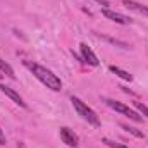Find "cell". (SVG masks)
<instances>
[{
  "mask_svg": "<svg viewBox=\"0 0 148 148\" xmlns=\"http://www.w3.org/2000/svg\"><path fill=\"white\" fill-rule=\"evenodd\" d=\"M24 66L31 71V74L36 77L41 84H45V86L50 88L52 91H60V90H62V81H60V77H59L57 74H53L50 69L40 66L36 62H24Z\"/></svg>",
  "mask_w": 148,
  "mask_h": 148,
  "instance_id": "cell-1",
  "label": "cell"
},
{
  "mask_svg": "<svg viewBox=\"0 0 148 148\" xmlns=\"http://www.w3.org/2000/svg\"><path fill=\"white\" fill-rule=\"evenodd\" d=\"M71 103H73L74 110L77 112L88 124H91V126H95V127H98L100 126V117L97 115V112L93 110L91 107H88L81 98H77V97H71Z\"/></svg>",
  "mask_w": 148,
  "mask_h": 148,
  "instance_id": "cell-2",
  "label": "cell"
},
{
  "mask_svg": "<svg viewBox=\"0 0 148 148\" xmlns=\"http://www.w3.org/2000/svg\"><path fill=\"white\" fill-rule=\"evenodd\" d=\"M110 109H114L115 112H119V114H122V115H126V117H129L131 121H134V122H141L143 121V117L140 115V114H136V112L133 110V109H129L127 105H124V103H121V102H115V100H112V98H102Z\"/></svg>",
  "mask_w": 148,
  "mask_h": 148,
  "instance_id": "cell-3",
  "label": "cell"
},
{
  "mask_svg": "<svg viewBox=\"0 0 148 148\" xmlns=\"http://www.w3.org/2000/svg\"><path fill=\"white\" fill-rule=\"evenodd\" d=\"M79 50H81V59H83V62L84 64H90V66H93V67H97L100 62H98V57L95 55V52L86 45V43H81L79 45Z\"/></svg>",
  "mask_w": 148,
  "mask_h": 148,
  "instance_id": "cell-4",
  "label": "cell"
},
{
  "mask_svg": "<svg viewBox=\"0 0 148 148\" xmlns=\"http://www.w3.org/2000/svg\"><path fill=\"white\" fill-rule=\"evenodd\" d=\"M102 14H103V17L110 19L112 23H117V24H131V23H133L131 17H127V16H124V14H121V12L110 10V9H102Z\"/></svg>",
  "mask_w": 148,
  "mask_h": 148,
  "instance_id": "cell-5",
  "label": "cell"
},
{
  "mask_svg": "<svg viewBox=\"0 0 148 148\" xmlns=\"http://www.w3.org/2000/svg\"><path fill=\"white\" fill-rule=\"evenodd\" d=\"M60 138L67 147H76L79 143V136L69 127H60Z\"/></svg>",
  "mask_w": 148,
  "mask_h": 148,
  "instance_id": "cell-6",
  "label": "cell"
},
{
  "mask_svg": "<svg viewBox=\"0 0 148 148\" xmlns=\"http://www.w3.org/2000/svg\"><path fill=\"white\" fill-rule=\"evenodd\" d=\"M0 91L3 93V95H7L14 103H17L19 107H23V109H26V102L23 100V97L19 95V93H16L12 88H9V86H5V84H0Z\"/></svg>",
  "mask_w": 148,
  "mask_h": 148,
  "instance_id": "cell-7",
  "label": "cell"
},
{
  "mask_svg": "<svg viewBox=\"0 0 148 148\" xmlns=\"http://www.w3.org/2000/svg\"><path fill=\"white\" fill-rule=\"evenodd\" d=\"M124 5H126L127 9H131V10H134V12H138V14H143L145 17H148V7L147 5H141V3H138V2H134V0H124Z\"/></svg>",
  "mask_w": 148,
  "mask_h": 148,
  "instance_id": "cell-8",
  "label": "cell"
},
{
  "mask_svg": "<svg viewBox=\"0 0 148 148\" xmlns=\"http://www.w3.org/2000/svg\"><path fill=\"white\" fill-rule=\"evenodd\" d=\"M110 69V73H114L115 76H119L121 79H124V81H133V76L127 73V71H124V69H121V67H115V66H110L109 67Z\"/></svg>",
  "mask_w": 148,
  "mask_h": 148,
  "instance_id": "cell-9",
  "label": "cell"
},
{
  "mask_svg": "<svg viewBox=\"0 0 148 148\" xmlns=\"http://www.w3.org/2000/svg\"><path fill=\"white\" fill-rule=\"evenodd\" d=\"M0 71H2L3 74H7L9 77L16 79V74H14V69H12V67H10V66H9V64H7L5 60H2V59H0Z\"/></svg>",
  "mask_w": 148,
  "mask_h": 148,
  "instance_id": "cell-10",
  "label": "cell"
},
{
  "mask_svg": "<svg viewBox=\"0 0 148 148\" xmlns=\"http://www.w3.org/2000/svg\"><path fill=\"white\" fill-rule=\"evenodd\" d=\"M97 36H100L102 40H105V41H109V43H112V45H119L121 48H126V50L129 48V45H127V43H124V41H121V40H115V38L103 36V35H98V33H97Z\"/></svg>",
  "mask_w": 148,
  "mask_h": 148,
  "instance_id": "cell-11",
  "label": "cell"
},
{
  "mask_svg": "<svg viewBox=\"0 0 148 148\" xmlns=\"http://www.w3.org/2000/svg\"><path fill=\"white\" fill-rule=\"evenodd\" d=\"M121 127H122L124 131H127L129 134H133V136H136V138H145V134H143L141 131H138L136 127H131V126H126V124H122Z\"/></svg>",
  "mask_w": 148,
  "mask_h": 148,
  "instance_id": "cell-12",
  "label": "cell"
},
{
  "mask_svg": "<svg viewBox=\"0 0 148 148\" xmlns=\"http://www.w3.org/2000/svg\"><path fill=\"white\" fill-rule=\"evenodd\" d=\"M107 147H110V148H129V147H126V145H121V143H115V141H112V140H109V138H103L102 140Z\"/></svg>",
  "mask_w": 148,
  "mask_h": 148,
  "instance_id": "cell-13",
  "label": "cell"
},
{
  "mask_svg": "<svg viewBox=\"0 0 148 148\" xmlns=\"http://www.w3.org/2000/svg\"><path fill=\"white\" fill-rule=\"evenodd\" d=\"M134 107L141 112L143 115H147V117H148V107L145 105V103H141V102H134Z\"/></svg>",
  "mask_w": 148,
  "mask_h": 148,
  "instance_id": "cell-14",
  "label": "cell"
},
{
  "mask_svg": "<svg viewBox=\"0 0 148 148\" xmlns=\"http://www.w3.org/2000/svg\"><path fill=\"white\" fill-rule=\"evenodd\" d=\"M7 143V138H5V133H3V129L0 127V145H5Z\"/></svg>",
  "mask_w": 148,
  "mask_h": 148,
  "instance_id": "cell-15",
  "label": "cell"
},
{
  "mask_svg": "<svg viewBox=\"0 0 148 148\" xmlns=\"http://www.w3.org/2000/svg\"><path fill=\"white\" fill-rule=\"evenodd\" d=\"M97 3H100L103 9H109V2L107 0H97Z\"/></svg>",
  "mask_w": 148,
  "mask_h": 148,
  "instance_id": "cell-16",
  "label": "cell"
}]
</instances>
